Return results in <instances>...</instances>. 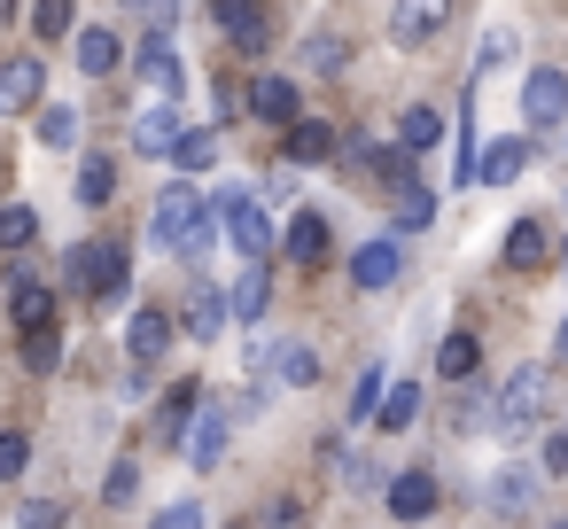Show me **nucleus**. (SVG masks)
<instances>
[{
	"instance_id": "obj_33",
	"label": "nucleus",
	"mask_w": 568,
	"mask_h": 529,
	"mask_svg": "<svg viewBox=\"0 0 568 529\" xmlns=\"http://www.w3.org/2000/svg\"><path fill=\"white\" fill-rule=\"evenodd\" d=\"M40 141H48V149H79V110H71V102H48Z\"/></svg>"
},
{
	"instance_id": "obj_15",
	"label": "nucleus",
	"mask_w": 568,
	"mask_h": 529,
	"mask_svg": "<svg viewBox=\"0 0 568 529\" xmlns=\"http://www.w3.org/2000/svg\"><path fill=\"white\" fill-rule=\"evenodd\" d=\"M40 87H48V63H0V118H17V110H32L40 102Z\"/></svg>"
},
{
	"instance_id": "obj_40",
	"label": "nucleus",
	"mask_w": 568,
	"mask_h": 529,
	"mask_svg": "<svg viewBox=\"0 0 568 529\" xmlns=\"http://www.w3.org/2000/svg\"><path fill=\"white\" fill-rule=\"evenodd\" d=\"M211 156H219V141H211V133H187V141H180V156H172V164H180V172H187V180H195V172H203V164H211Z\"/></svg>"
},
{
	"instance_id": "obj_36",
	"label": "nucleus",
	"mask_w": 568,
	"mask_h": 529,
	"mask_svg": "<svg viewBox=\"0 0 568 529\" xmlns=\"http://www.w3.org/2000/svg\"><path fill=\"white\" fill-rule=\"evenodd\" d=\"M125 17H141V24H149V40H172L180 0H125Z\"/></svg>"
},
{
	"instance_id": "obj_16",
	"label": "nucleus",
	"mask_w": 568,
	"mask_h": 529,
	"mask_svg": "<svg viewBox=\"0 0 568 529\" xmlns=\"http://www.w3.org/2000/svg\"><path fill=\"white\" fill-rule=\"evenodd\" d=\"M141 79H149V94H172V102H180V87H187L180 48H172V40H149V48H141Z\"/></svg>"
},
{
	"instance_id": "obj_6",
	"label": "nucleus",
	"mask_w": 568,
	"mask_h": 529,
	"mask_svg": "<svg viewBox=\"0 0 568 529\" xmlns=\"http://www.w3.org/2000/svg\"><path fill=\"white\" fill-rule=\"evenodd\" d=\"M397 273H405V242L397 234H374V242L351 250V288H389Z\"/></svg>"
},
{
	"instance_id": "obj_1",
	"label": "nucleus",
	"mask_w": 568,
	"mask_h": 529,
	"mask_svg": "<svg viewBox=\"0 0 568 529\" xmlns=\"http://www.w3.org/2000/svg\"><path fill=\"white\" fill-rule=\"evenodd\" d=\"M149 242L172 250V257H203V250L219 242V211L203 203V187H195L187 172L156 195V211H149Z\"/></svg>"
},
{
	"instance_id": "obj_47",
	"label": "nucleus",
	"mask_w": 568,
	"mask_h": 529,
	"mask_svg": "<svg viewBox=\"0 0 568 529\" xmlns=\"http://www.w3.org/2000/svg\"><path fill=\"white\" fill-rule=\"evenodd\" d=\"M560 265H568V250H560Z\"/></svg>"
},
{
	"instance_id": "obj_22",
	"label": "nucleus",
	"mask_w": 568,
	"mask_h": 529,
	"mask_svg": "<svg viewBox=\"0 0 568 529\" xmlns=\"http://www.w3.org/2000/svg\"><path fill=\"white\" fill-rule=\"evenodd\" d=\"M250 110H257L265 125H296V79H257V87H250Z\"/></svg>"
},
{
	"instance_id": "obj_28",
	"label": "nucleus",
	"mask_w": 568,
	"mask_h": 529,
	"mask_svg": "<svg viewBox=\"0 0 568 529\" xmlns=\"http://www.w3.org/2000/svg\"><path fill=\"white\" fill-rule=\"evenodd\" d=\"M475 366H483V343L475 335H444L436 343V374L444 382H475Z\"/></svg>"
},
{
	"instance_id": "obj_2",
	"label": "nucleus",
	"mask_w": 568,
	"mask_h": 529,
	"mask_svg": "<svg viewBox=\"0 0 568 529\" xmlns=\"http://www.w3.org/2000/svg\"><path fill=\"white\" fill-rule=\"evenodd\" d=\"M545 405H552V374H545V366H521V374L490 397V428H498V436H529V428L545 420Z\"/></svg>"
},
{
	"instance_id": "obj_3",
	"label": "nucleus",
	"mask_w": 568,
	"mask_h": 529,
	"mask_svg": "<svg viewBox=\"0 0 568 529\" xmlns=\"http://www.w3.org/2000/svg\"><path fill=\"white\" fill-rule=\"evenodd\" d=\"M125 281H133V250H125V242H79V250H71V288L118 304Z\"/></svg>"
},
{
	"instance_id": "obj_38",
	"label": "nucleus",
	"mask_w": 568,
	"mask_h": 529,
	"mask_svg": "<svg viewBox=\"0 0 568 529\" xmlns=\"http://www.w3.org/2000/svg\"><path fill=\"white\" fill-rule=\"evenodd\" d=\"M32 234H40V218H32L24 203H9V211H0V250H32Z\"/></svg>"
},
{
	"instance_id": "obj_35",
	"label": "nucleus",
	"mask_w": 568,
	"mask_h": 529,
	"mask_svg": "<svg viewBox=\"0 0 568 529\" xmlns=\"http://www.w3.org/2000/svg\"><path fill=\"white\" fill-rule=\"evenodd\" d=\"M382 397H389V374H382V366H366V374H358V389H351V420H374V413H382Z\"/></svg>"
},
{
	"instance_id": "obj_17",
	"label": "nucleus",
	"mask_w": 568,
	"mask_h": 529,
	"mask_svg": "<svg viewBox=\"0 0 568 529\" xmlns=\"http://www.w3.org/2000/svg\"><path fill=\"white\" fill-rule=\"evenodd\" d=\"M483 498H490V513H529V498H537V467H498V475L483 482Z\"/></svg>"
},
{
	"instance_id": "obj_32",
	"label": "nucleus",
	"mask_w": 568,
	"mask_h": 529,
	"mask_svg": "<svg viewBox=\"0 0 568 529\" xmlns=\"http://www.w3.org/2000/svg\"><path fill=\"white\" fill-rule=\"evenodd\" d=\"M428 226H436V195L428 187H405L397 195V234H428Z\"/></svg>"
},
{
	"instance_id": "obj_4",
	"label": "nucleus",
	"mask_w": 568,
	"mask_h": 529,
	"mask_svg": "<svg viewBox=\"0 0 568 529\" xmlns=\"http://www.w3.org/2000/svg\"><path fill=\"white\" fill-rule=\"evenodd\" d=\"M219 234L234 242V257L250 265V257H273V226H265V211H257V195L250 187H219Z\"/></svg>"
},
{
	"instance_id": "obj_31",
	"label": "nucleus",
	"mask_w": 568,
	"mask_h": 529,
	"mask_svg": "<svg viewBox=\"0 0 568 529\" xmlns=\"http://www.w3.org/2000/svg\"><path fill=\"white\" fill-rule=\"evenodd\" d=\"M273 366H281V382H288V389H312V382H320V350H312V343H281V350H273Z\"/></svg>"
},
{
	"instance_id": "obj_5",
	"label": "nucleus",
	"mask_w": 568,
	"mask_h": 529,
	"mask_svg": "<svg viewBox=\"0 0 568 529\" xmlns=\"http://www.w3.org/2000/svg\"><path fill=\"white\" fill-rule=\"evenodd\" d=\"M521 118L529 125H568V71H552V63L529 71L521 79Z\"/></svg>"
},
{
	"instance_id": "obj_13",
	"label": "nucleus",
	"mask_w": 568,
	"mask_h": 529,
	"mask_svg": "<svg viewBox=\"0 0 568 529\" xmlns=\"http://www.w3.org/2000/svg\"><path fill=\"white\" fill-rule=\"evenodd\" d=\"M219 32H226L242 55H257V48L273 40V24H265V9H257V0H219Z\"/></svg>"
},
{
	"instance_id": "obj_23",
	"label": "nucleus",
	"mask_w": 568,
	"mask_h": 529,
	"mask_svg": "<svg viewBox=\"0 0 568 529\" xmlns=\"http://www.w3.org/2000/svg\"><path fill=\"white\" fill-rule=\"evenodd\" d=\"M288 156H296V164H327V156H343V141H335V125L296 118V125H288Z\"/></svg>"
},
{
	"instance_id": "obj_8",
	"label": "nucleus",
	"mask_w": 568,
	"mask_h": 529,
	"mask_svg": "<svg viewBox=\"0 0 568 529\" xmlns=\"http://www.w3.org/2000/svg\"><path fill=\"white\" fill-rule=\"evenodd\" d=\"M187 133H195V125H180V102H156V110L133 118V149H141V156H180Z\"/></svg>"
},
{
	"instance_id": "obj_20",
	"label": "nucleus",
	"mask_w": 568,
	"mask_h": 529,
	"mask_svg": "<svg viewBox=\"0 0 568 529\" xmlns=\"http://www.w3.org/2000/svg\"><path fill=\"white\" fill-rule=\"evenodd\" d=\"M226 296H234V319H265V304H273V273H265V257H250L242 281H234Z\"/></svg>"
},
{
	"instance_id": "obj_34",
	"label": "nucleus",
	"mask_w": 568,
	"mask_h": 529,
	"mask_svg": "<svg viewBox=\"0 0 568 529\" xmlns=\"http://www.w3.org/2000/svg\"><path fill=\"white\" fill-rule=\"evenodd\" d=\"M55 358H63V335L55 327H32L24 335V374H55Z\"/></svg>"
},
{
	"instance_id": "obj_48",
	"label": "nucleus",
	"mask_w": 568,
	"mask_h": 529,
	"mask_svg": "<svg viewBox=\"0 0 568 529\" xmlns=\"http://www.w3.org/2000/svg\"><path fill=\"white\" fill-rule=\"evenodd\" d=\"M552 529H568V521H552Z\"/></svg>"
},
{
	"instance_id": "obj_18",
	"label": "nucleus",
	"mask_w": 568,
	"mask_h": 529,
	"mask_svg": "<svg viewBox=\"0 0 568 529\" xmlns=\"http://www.w3.org/2000/svg\"><path fill=\"white\" fill-rule=\"evenodd\" d=\"M281 257L320 265V257H327V218H320V211H296V218H288V234H281Z\"/></svg>"
},
{
	"instance_id": "obj_24",
	"label": "nucleus",
	"mask_w": 568,
	"mask_h": 529,
	"mask_svg": "<svg viewBox=\"0 0 568 529\" xmlns=\"http://www.w3.org/2000/svg\"><path fill=\"white\" fill-rule=\"evenodd\" d=\"M521 164H529V141H490L475 180H483V187H514V180H521Z\"/></svg>"
},
{
	"instance_id": "obj_11",
	"label": "nucleus",
	"mask_w": 568,
	"mask_h": 529,
	"mask_svg": "<svg viewBox=\"0 0 568 529\" xmlns=\"http://www.w3.org/2000/svg\"><path fill=\"white\" fill-rule=\"evenodd\" d=\"M226 319H234V296H226V288H211V281H203V288H195V296H187V319H180V327H187V335H195V343H219V335H226Z\"/></svg>"
},
{
	"instance_id": "obj_42",
	"label": "nucleus",
	"mask_w": 568,
	"mask_h": 529,
	"mask_svg": "<svg viewBox=\"0 0 568 529\" xmlns=\"http://www.w3.org/2000/svg\"><path fill=\"white\" fill-rule=\"evenodd\" d=\"M506 55H514V32L498 24V32H483V48H475V71H498Z\"/></svg>"
},
{
	"instance_id": "obj_12",
	"label": "nucleus",
	"mask_w": 568,
	"mask_h": 529,
	"mask_svg": "<svg viewBox=\"0 0 568 529\" xmlns=\"http://www.w3.org/2000/svg\"><path fill=\"white\" fill-rule=\"evenodd\" d=\"M428 513H436V475L428 467H405L389 482V521H428Z\"/></svg>"
},
{
	"instance_id": "obj_10",
	"label": "nucleus",
	"mask_w": 568,
	"mask_h": 529,
	"mask_svg": "<svg viewBox=\"0 0 568 529\" xmlns=\"http://www.w3.org/2000/svg\"><path fill=\"white\" fill-rule=\"evenodd\" d=\"M226 436H234V413H226V405H203V413H195V428H187V459L211 475V467L226 459Z\"/></svg>"
},
{
	"instance_id": "obj_9",
	"label": "nucleus",
	"mask_w": 568,
	"mask_h": 529,
	"mask_svg": "<svg viewBox=\"0 0 568 529\" xmlns=\"http://www.w3.org/2000/svg\"><path fill=\"white\" fill-rule=\"evenodd\" d=\"M164 350H172V312H164V304H141V312L125 319V358H133V366H156Z\"/></svg>"
},
{
	"instance_id": "obj_45",
	"label": "nucleus",
	"mask_w": 568,
	"mask_h": 529,
	"mask_svg": "<svg viewBox=\"0 0 568 529\" xmlns=\"http://www.w3.org/2000/svg\"><path fill=\"white\" fill-rule=\"evenodd\" d=\"M545 475H568V436H545Z\"/></svg>"
},
{
	"instance_id": "obj_27",
	"label": "nucleus",
	"mask_w": 568,
	"mask_h": 529,
	"mask_svg": "<svg viewBox=\"0 0 568 529\" xmlns=\"http://www.w3.org/2000/svg\"><path fill=\"white\" fill-rule=\"evenodd\" d=\"M545 250H552V242H545V226H537V218H514V226H506V265H514V273L545 265Z\"/></svg>"
},
{
	"instance_id": "obj_41",
	"label": "nucleus",
	"mask_w": 568,
	"mask_h": 529,
	"mask_svg": "<svg viewBox=\"0 0 568 529\" xmlns=\"http://www.w3.org/2000/svg\"><path fill=\"white\" fill-rule=\"evenodd\" d=\"M133 490H141V467H133V459H118V467H110V482H102V498H110V506H133Z\"/></svg>"
},
{
	"instance_id": "obj_26",
	"label": "nucleus",
	"mask_w": 568,
	"mask_h": 529,
	"mask_svg": "<svg viewBox=\"0 0 568 529\" xmlns=\"http://www.w3.org/2000/svg\"><path fill=\"white\" fill-rule=\"evenodd\" d=\"M436 141H444V118H436L428 102H413V110L397 118V149H413V156H428Z\"/></svg>"
},
{
	"instance_id": "obj_7",
	"label": "nucleus",
	"mask_w": 568,
	"mask_h": 529,
	"mask_svg": "<svg viewBox=\"0 0 568 529\" xmlns=\"http://www.w3.org/2000/svg\"><path fill=\"white\" fill-rule=\"evenodd\" d=\"M444 24H452V0H397L389 9V40L397 48H428Z\"/></svg>"
},
{
	"instance_id": "obj_21",
	"label": "nucleus",
	"mask_w": 568,
	"mask_h": 529,
	"mask_svg": "<svg viewBox=\"0 0 568 529\" xmlns=\"http://www.w3.org/2000/svg\"><path fill=\"white\" fill-rule=\"evenodd\" d=\"M195 413H203V405H195V382H172V397L156 405V436H164V444H187Z\"/></svg>"
},
{
	"instance_id": "obj_30",
	"label": "nucleus",
	"mask_w": 568,
	"mask_h": 529,
	"mask_svg": "<svg viewBox=\"0 0 568 529\" xmlns=\"http://www.w3.org/2000/svg\"><path fill=\"white\" fill-rule=\"evenodd\" d=\"M296 63H304V71H320V79H335V71L351 63V48H343L335 32H312V40L296 48Z\"/></svg>"
},
{
	"instance_id": "obj_19",
	"label": "nucleus",
	"mask_w": 568,
	"mask_h": 529,
	"mask_svg": "<svg viewBox=\"0 0 568 529\" xmlns=\"http://www.w3.org/2000/svg\"><path fill=\"white\" fill-rule=\"evenodd\" d=\"M9 319L32 335V327H55V296L32 281V273H17V288H9Z\"/></svg>"
},
{
	"instance_id": "obj_43",
	"label": "nucleus",
	"mask_w": 568,
	"mask_h": 529,
	"mask_svg": "<svg viewBox=\"0 0 568 529\" xmlns=\"http://www.w3.org/2000/svg\"><path fill=\"white\" fill-rule=\"evenodd\" d=\"M149 529H203V506H195V498H172V506H164Z\"/></svg>"
},
{
	"instance_id": "obj_44",
	"label": "nucleus",
	"mask_w": 568,
	"mask_h": 529,
	"mask_svg": "<svg viewBox=\"0 0 568 529\" xmlns=\"http://www.w3.org/2000/svg\"><path fill=\"white\" fill-rule=\"evenodd\" d=\"M265 529H304V506H296V498H281V506L265 513Z\"/></svg>"
},
{
	"instance_id": "obj_46",
	"label": "nucleus",
	"mask_w": 568,
	"mask_h": 529,
	"mask_svg": "<svg viewBox=\"0 0 568 529\" xmlns=\"http://www.w3.org/2000/svg\"><path fill=\"white\" fill-rule=\"evenodd\" d=\"M560 343H568V319H560Z\"/></svg>"
},
{
	"instance_id": "obj_39",
	"label": "nucleus",
	"mask_w": 568,
	"mask_h": 529,
	"mask_svg": "<svg viewBox=\"0 0 568 529\" xmlns=\"http://www.w3.org/2000/svg\"><path fill=\"white\" fill-rule=\"evenodd\" d=\"M32 32H40V40H63V32H71V0H40V9H32Z\"/></svg>"
},
{
	"instance_id": "obj_37",
	"label": "nucleus",
	"mask_w": 568,
	"mask_h": 529,
	"mask_svg": "<svg viewBox=\"0 0 568 529\" xmlns=\"http://www.w3.org/2000/svg\"><path fill=\"white\" fill-rule=\"evenodd\" d=\"M32 467V436L24 428H0V482H17Z\"/></svg>"
},
{
	"instance_id": "obj_29",
	"label": "nucleus",
	"mask_w": 568,
	"mask_h": 529,
	"mask_svg": "<svg viewBox=\"0 0 568 529\" xmlns=\"http://www.w3.org/2000/svg\"><path fill=\"white\" fill-rule=\"evenodd\" d=\"M413 420H420V382H397V389L382 397V413H374V428H382V436H405Z\"/></svg>"
},
{
	"instance_id": "obj_25",
	"label": "nucleus",
	"mask_w": 568,
	"mask_h": 529,
	"mask_svg": "<svg viewBox=\"0 0 568 529\" xmlns=\"http://www.w3.org/2000/svg\"><path fill=\"white\" fill-rule=\"evenodd\" d=\"M71 195H79L87 211H102V203L118 195V164H110L102 149H94V156H79V187H71Z\"/></svg>"
},
{
	"instance_id": "obj_14",
	"label": "nucleus",
	"mask_w": 568,
	"mask_h": 529,
	"mask_svg": "<svg viewBox=\"0 0 568 529\" xmlns=\"http://www.w3.org/2000/svg\"><path fill=\"white\" fill-rule=\"evenodd\" d=\"M71 55H79V71H87V79H110V71L125 63V40H118L110 24H87V32L71 40Z\"/></svg>"
}]
</instances>
